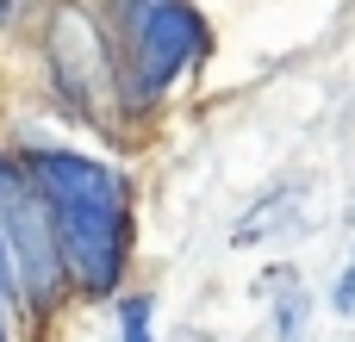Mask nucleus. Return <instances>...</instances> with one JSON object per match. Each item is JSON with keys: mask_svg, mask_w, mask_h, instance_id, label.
I'll return each mask as SVG.
<instances>
[{"mask_svg": "<svg viewBox=\"0 0 355 342\" xmlns=\"http://www.w3.org/2000/svg\"><path fill=\"white\" fill-rule=\"evenodd\" d=\"M25 168L50 206L69 299H119L125 274H131V249H137L131 181L112 162H100L87 150H62V143L25 150Z\"/></svg>", "mask_w": 355, "mask_h": 342, "instance_id": "1", "label": "nucleus"}, {"mask_svg": "<svg viewBox=\"0 0 355 342\" xmlns=\"http://www.w3.org/2000/svg\"><path fill=\"white\" fill-rule=\"evenodd\" d=\"M331 312H337V318H349V324H355V255L343 262V274L331 280Z\"/></svg>", "mask_w": 355, "mask_h": 342, "instance_id": "7", "label": "nucleus"}, {"mask_svg": "<svg viewBox=\"0 0 355 342\" xmlns=\"http://www.w3.org/2000/svg\"><path fill=\"white\" fill-rule=\"evenodd\" d=\"M119 342H156V293H119Z\"/></svg>", "mask_w": 355, "mask_h": 342, "instance_id": "6", "label": "nucleus"}, {"mask_svg": "<svg viewBox=\"0 0 355 342\" xmlns=\"http://www.w3.org/2000/svg\"><path fill=\"white\" fill-rule=\"evenodd\" d=\"M212 50V25L187 0H125V100L131 112L156 106L200 56Z\"/></svg>", "mask_w": 355, "mask_h": 342, "instance_id": "3", "label": "nucleus"}, {"mask_svg": "<svg viewBox=\"0 0 355 342\" xmlns=\"http://www.w3.org/2000/svg\"><path fill=\"white\" fill-rule=\"evenodd\" d=\"M0 255H6V274H12V305L19 312L44 318L50 305L69 299L50 206H44L31 168H25V150H0Z\"/></svg>", "mask_w": 355, "mask_h": 342, "instance_id": "2", "label": "nucleus"}, {"mask_svg": "<svg viewBox=\"0 0 355 342\" xmlns=\"http://www.w3.org/2000/svg\"><path fill=\"white\" fill-rule=\"evenodd\" d=\"M44 56H50L56 93H62L75 112H87V118L106 125L119 106H131V100H125V62H119V50L106 44V31L94 25V12H87L81 0H56V6H50Z\"/></svg>", "mask_w": 355, "mask_h": 342, "instance_id": "4", "label": "nucleus"}, {"mask_svg": "<svg viewBox=\"0 0 355 342\" xmlns=\"http://www.w3.org/2000/svg\"><path fill=\"white\" fill-rule=\"evenodd\" d=\"M0 342H12V330H6V293H0Z\"/></svg>", "mask_w": 355, "mask_h": 342, "instance_id": "9", "label": "nucleus"}, {"mask_svg": "<svg viewBox=\"0 0 355 342\" xmlns=\"http://www.w3.org/2000/svg\"><path fill=\"white\" fill-rule=\"evenodd\" d=\"M281 280V299H275V336L281 342H306V324H312V299H306V287H300V274H275Z\"/></svg>", "mask_w": 355, "mask_h": 342, "instance_id": "5", "label": "nucleus"}, {"mask_svg": "<svg viewBox=\"0 0 355 342\" xmlns=\"http://www.w3.org/2000/svg\"><path fill=\"white\" fill-rule=\"evenodd\" d=\"M12 19H25V0H0V25H12Z\"/></svg>", "mask_w": 355, "mask_h": 342, "instance_id": "8", "label": "nucleus"}]
</instances>
